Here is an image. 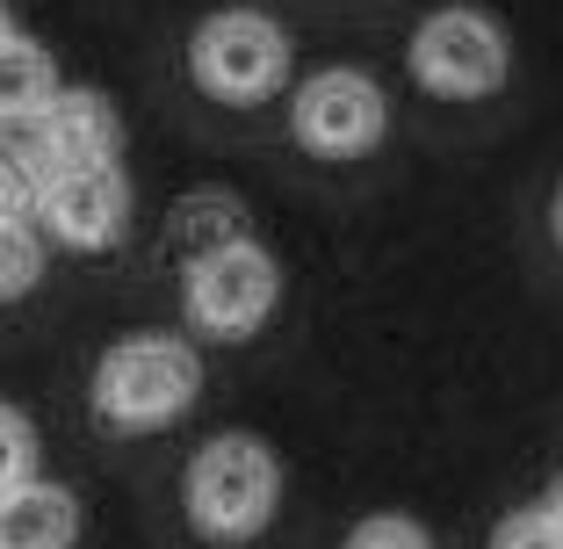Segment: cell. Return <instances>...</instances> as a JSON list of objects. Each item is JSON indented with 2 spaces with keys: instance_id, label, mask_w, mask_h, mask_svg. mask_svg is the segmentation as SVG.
<instances>
[{
  "instance_id": "8",
  "label": "cell",
  "mask_w": 563,
  "mask_h": 549,
  "mask_svg": "<svg viewBox=\"0 0 563 549\" xmlns=\"http://www.w3.org/2000/svg\"><path fill=\"white\" fill-rule=\"evenodd\" d=\"M30 152L51 167H109L123 152V117L117 101L95 95V87H58L51 109L30 123Z\"/></svg>"
},
{
  "instance_id": "2",
  "label": "cell",
  "mask_w": 563,
  "mask_h": 549,
  "mask_svg": "<svg viewBox=\"0 0 563 549\" xmlns=\"http://www.w3.org/2000/svg\"><path fill=\"white\" fill-rule=\"evenodd\" d=\"M202 398V354L181 333H131L95 362V419L109 433H152Z\"/></svg>"
},
{
  "instance_id": "18",
  "label": "cell",
  "mask_w": 563,
  "mask_h": 549,
  "mask_svg": "<svg viewBox=\"0 0 563 549\" xmlns=\"http://www.w3.org/2000/svg\"><path fill=\"white\" fill-rule=\"evenodd\" d=\"M8 36H22V30H15V15H8V8H0V44H8Z\"/></svg>"
},
{
  "instance_id": "1",
  "label": "cell",
  "mask_w": 563,
  "mask_h": 549,
  "mask_svg": "<svg viewBox=\"0 0 563 549\" xmlns=\"http://www.w3.org/2000/svg\"><path fill=\"white\" fill-rule=\"evenodd\" d=\"M282 506V463L261 433H210L181 470V514L202 542H253Z\"/></svg>"
},
{
  "instance_id": "3",
  "label": "cell",
  "mask_w": 563,
  "mask_h": 549,
  "mask_svg": "<svg viewBox=\"0 0 563 549\" xmlns=\"http://www.w3.org/2000/svg\"><path fill=\"white\" fill-rule=\"evenodd\" d=\"M282 304V267L261 239H217L188 261L181 311L210 340H253Z\"/></svg>"
},
{
  "instance_id": "7",
  "label": "cell",
  "mask_w": 563,
  "mask_h": 549,
  "mask_svg": "<svg viewBox=\"0 0 563 549\" xmlns=\"http://www.w3.org/2000/svg\"><path fill=\"white\" fill-rule=\"evenodd\" d=\"M123 224H131V182L123 167H51L36 188V232H51L73 253H101L117 246Z\"/></svg>"
},
{
  "instance_id": "4",
  "label": "cell",
  "mask_w": 563,
  "mask_h": 549,
  "mask_svg": "<svg viewBox=\"0 0 563 549\" xmlns=\"http://www.w3.org/2000/svg\"><path fill=\"white\" fill-rule=\"evenodd\" d=\"M188 80L210 101H267L289 80V30L261 8H217L188 36Z\"/></svg>"
},
{
  "instance_id": "16",
  "label": "cell",
  "mask_w": 563,
  "mask_h": 549,
  "mask_svg": "<svg viewBox=\"0 0 563 549\" xmlns=\"http://www.w3.org/2000/svg\"><path fill=\"white\" fill-rule=\"evenodd\" d=\"M542 514H549V520H556V528H563V477H556V492H549V499H542Z\"/></svg>"
},
{
  "instance_id": "11",
  "label": "cell",
  "mask_w": 563,
  "mask_h": 549,
  "mask_svg": "<svg viewBox=\"0 0 563 549\" xmlns=\"http://www.w3.org/2000/svg\"><path fill=\"white\" fill-rule=\"evenodd\" d=\"M36 275H44V232H36L30 217L22 224H0V304L30 297Z\"/></svg>"
},
{
  "instance_id": "12",
  "label": "cell",
  "mask_w": 563,
  "mask_h": 549,
  "mask_svg": "<svg viewBox=\"0 0 563 549\" xmlns=\"http://www.w3.org/2000/svg\"><path fill=\"white\" fill-rule=\"evenodd\" d=\"M36 188H44V160L30 145H0V224L36 217Z\"/></svg>"
},
{
  "instance_id": "10",
  "label": "cell",
  "mask_w": 563,
  "mask_h": 549,
  "mask_svg": "<svg viewBox=\"0 0 563 549\" xmlns=\"http://www.w3.org/2000/svg\"><path fill=\"white\" fill-rule=\"evenodd\" d=\"M51 95H58L51 51L36 44V36H8V44H0V131H15V123L30 131L51 109Z\"/></svg>"
},
{
  "instance_id": "5",
  "label": "cell",
  "mask_w": 563,
  "mask_h": 549,
  "mask_svg": "<svg viewBox=\"0 0 563 549\" xmlns=\"http://www.w3.org/2000/svg\"><path fill=\"white\" fill-rule=\"evenodd\" d=\"M514 73V44H506V22L492 8H433L427 22L412 30V80L427 95H448V101H484L506 87Z\"/></svg>"
},
{
  "instance_id": "14",
  "label": "cell",
  "mask_w": 563,
  "mask_h": 549,
  "mask_svg": "<svg viewBox=\"0 0 563 549\" xmlns=\"http://www.w3.org/2000/svg\"><path fill=\"white\" fill-rule=\"evenodd\" d=\"M340 549H433V535L419 528L412 514H368L347 528V542Z\"/></svg>"
},
{
  "instance_id": "9",
  "label": "cell",
  "mask_w": 563,
  "mask_h": 549,
  "mask_svg": "<svg viewBox=\"0 0 563 549\" xmlns=\"http://www.w3.org/2000/svg\"><path fill=\"white\" fill-rule=\"evenodd\" d=\"M80 542V499L66 484L30 477L0 492V549H73Z\"/></svg>"
},
{
  "instance_id": "13",
  "label": "cell",
  "mask_w": 563,
  "mask_h": 549,
  "mask_svg": "<svg viewBox=\"0 0 563 549\" xmlns=\"http://www.w3.org/2000/svg\"><path fill=\"white\" fill-rule=\"evenodd\" d=\"M30 477H36V427H30V413L0 405V492H15Z\"/></svg>"
},
{
  "instance_id": "17",
  "label": "cell",
  "mask_w": 563,
  "mask_h": 549,
  "mask_svg": "<svg viewBox=\"0 0 563 549\" xmlns=\"http://www.w3.org/2000/svg\"><path fill=\"white\" fill-rule=\"evenodd\" d=\"M549 232H556V246H563V188H556V210H549Z\"/></svg>"
},
{
  "instance_id": "15",
  "label": "cell",
  "mask_w": 563,
  "mask_h": 549,
  "mask_svg": "<svg viewBox=\"0 0 563 549\" xmlns=\"http://www.w3.org/2000/svg\"><path fill=\"white\" fill-rule=\"evenodd\" d=\"M492 549H563V528L542 514V506H520L492 528Z\"/></svg>"
},
{
  "instance_id": "6",
  "label": "cell",
  "mask_w": 563,
  "mask_h": 549,
  "mask_svg": "<svg viewBox=\"0 0 563 549\" xmlns=\"http://www.w3.org/2000/svg\"><path fill=\"white\" fill-rule=\"evenodd\" d=\"M289 131L318 160H362L390 131V95L362 66H325L289 95Z\"/></svg>"
}]
</instances>
